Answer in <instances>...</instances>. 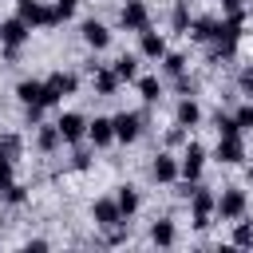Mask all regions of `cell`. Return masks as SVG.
Returning <instances> with one entry per match:
<instances>
[{"mask_svg":"<svg viewBox=\"0 0 253 253\" xmlns=\"http://www.w3.org/2000/svg\"><path fill=\"white\" fill-rule=\"evenodd\" d=\"M138 95H142L146 103H158V99H162V83H158L154 75H142V79H138Z\"/></svg>","mask_w":253,"mask_h":253,"instance_id":"obj_24","label":"cell"},{"mask_svg":"<svg viewBox=\"0 0 253 253\" xmlns=\"http://www.w3.org/2000/svg\"><path fill=\"white\" fill-rule=\"evenodd\" d=\"M213 126H217V134H241L237 119H233V115H225V111H217V115H213Z\"/></svg>","mask_w":253,"mask_h":253,"instance_id":"obj_28","label":"cell"},{"mask_svg":"<svg viewBox=\"0 0 253 253\" xmlns=\"http://www.w3.org/2000/svg\"><path fill=\"white\" fill-rule=\"evenodd\" d=\"M71 166H75V170H91V154H87V150H75V154H71Z\"/></svg>","mask_w":253,"mask_h":253,"instance_id":"obj_35","label":"cell"},{"mask_svg":"<svg viewBox=\"0 0 253 253\" xmlns=\"http://www.w3.org/2000/svg\"><path fill=\"white\" fill-rule=\"evenodd\" d=\"M119 24H123L126 32H146V28H150V8H146V0H126Z\"/></svg>","mask_w":253,"mask_h":253,"instance_id":"obj_4","label":"cell"},{"mask_svg":"<svg viewBox=\"0 0 253 253\" xmlns=\"http://www.w3.org/2000/svg\"><path fill=\"white\" fill-rule=\"evenodd\" d=\"M241 158H245V142H241V134H217V162L233 166V162H241Z\"/></svg>","mask_w":253,"mask_h":253,"instance_id":"obj_11","label":"cell"},{"mask_svg":"<svg viewBox=\"0 0 253 253\" xmlns=\"http://www.w3.org/2000/svg\"><path fill=\"white\" fill-rule=\"evenodd\" d=\"M202 166H206V146H202V142H190V146L182 150V162H178L182 178H186V182H198V178H202Z\"/></svg>","mask_w":253,"mask_h":253,"instance_id":"obj_5","label":"cell"},{"mask_svg":"<svg viewBox=\"0 0 253 253\" xmlns=\"http://www.w3.org/2000/svg\"><path fill=\"white\" fill-rule=\"evenodd\" d=\"M91 217H95V225H99V229L123 225V210H119V202H115V198H99V202L91 206Z\"/></svg>","mask_w":253,"mask_h":253,"instance_id":"obj_8","label":"cell"},{"mask_svg":"<svg viewBox=\"0 0 253 253\" xmlns=\"http://www.w3.org/2000/svg\"><path fill=\"white\" fill-rule=\"evenodd\" d=\"M47 87H51V91H55V95L63 99V95H75V87H79V79H75L71 71H55V75L47 79Z\"/></svg>","mask_w":253,"mask_h":253,"instance_id":"obj_18","label":"cell"},{"mask_svg":"<svg viewBox=\"0 0 253 253\" xmlns=\"http://www.w3.org/2000/svg\"><path fill=\"white\" fill-rule=\"evenodd\" d=\"M91 75H95V95H115L119 91V75H115V67H91Z\"/></svg>","mask_w":253,"mask_h":253,"instance_id":"obj_15","label":"cell"},{"mask_svg":"<svg viewBox=\"0 0 253 253\" xmlns=\"http://www.w3.org/2000/svg\"><path fill=\"white\" fill-rule=\"evenodd\" d=\"M190 213H194V229H210V221H213V213H217V198L198 186V190L190 194Z\"/></svg>","mask_w":253,"mask_h":253,"instance_id":"obj_3","label":"cell"},{"mask_svg":"<svg viewBox=\"0 0 253 253\" xmlns=\"http://www.w3.org/2000/svg\"><path fill=\"white\" fill-rule=\"evenodd\" d=\"M249 178H253V162H249Z\"/></svg>","mask_w":253,"mask_h":253,"instance_id":"obj_38","label":"cell"},{"mask_svg":"<svg viewBox=\"0 0 253 253\" xmlns=\"http://www.w3.org/2000/svg\"><path fill=\"white\" fill-rule=\"evenodd\" d=\"M0 150H4L8 158H16V154H20V138H16V134H0Z\"/></svg>","mask_w":253,"mask_h":253,"instance_id":"obj_32","label":"cell"},{"mask_svg":"<svg viewBox=\"0 0 253 253\" xmlns=\"http://www.w3.org/2000/svg\"><path fill=\"white\" fill-rule=\"evenodd\" d=\"M237 87H241L245 95H253V67H245V71L237 75Z\"/></svg>","mask_w":253,"mask_h":253,"instance_id":"obj_36","label":"cell"},{"mask_svg":"<svg viewBox=\"0 0 253 253\" xmlns=\"http://www.w3.org/2000/svg\"><path fill=\"white\" fill-rule=\"evenodd\" d=\"M166 142H170V146H178V142H186V130H182V123H178V126H174V130L166 134Z\"/></svg>","mask_w":253,"mask_h":253,"instance_id":"obj_37","label":"cell"},{"mask_svg":"<svg viewBox=\"0 0 253 253\" xmlns=\"http://www.w3.org/2000/svg\"><path fill=\"white\" fill-rule=\"evenodd\" d=\"M174 237H178V233H174V221H170V217H162V221L150 225V241H154V245H174Z\"/></svg>","mask_w":253,"mask_h":253,"instance_id":"obj_21","label":"cell"},{"mask_svg":"<svg viewBox=\"0 0 253 253\" xmlns=\"http://www.w3.org/2000/svg\"><path fill=\"white\" fill-rule=\"evenodd\" d=\"M142 126H146V119H142L138 111H123V115H115V138H119V142H134V138L142 134Z\"/></svg>","mask_w":253,"mask_h":253,"instance_id":"obj_7","label":"cell"},{"mask_svg":"<svg viewBox=\"0 0 253 253\" xmlns=\"http://www.w3.org/2000/svg\"><path fill=\"white\" fill-rule=\"evenodd\" d=\"M0 202H8V206H24V202H28V190H24L20 182H8V186L0 190Z\"/></svg>","mask_w":253,"mask_h":253,"instance_id":"obj_25","label":"cell"},{"mask_svg":"<svg viewBox=\"0 0 253 253\" xmlns=\"http://www.w3.org/2000/svg\"><path fill=\"white\" fill-rule=\"evenodd\" d=\"M178 158H170V154H158L154 158V166H150V178L154 182H162V186H170V182H178Z\"/></svg>","mask_w":253,"mask_h":253,"instance_id":"obj_12","label":"cell"},{"mask_svg":"<svg viewBox=\"0 0 253 253\" xmlns=\"http://www.w3.org/2000/svg\"><path fill=\"white\" fill-rule=\"evenodd\" d=\"M170 24H174V32H190V8H186V0H178V4H174Z\"/></svg>","mask_w":253,"mask_h":253,"instance_id":"obj_27","label":"cell"},{"mask_svg":"<svg viewBox=\"0 0 253 253\" xmlns=\"http://www.w3.org/2000/svg\"><path fill=\"white\" fill-rule=\"evenodd\" d=\"M221 8H225L229 20H245V4L241 0H221Z\"/></svg>","mask_w":253,"mask_h":253,"instance_id":"obj_33","label":"cell"},{"mask_svg":"<svg viewBox=\"0 0 253 253\" xmlns=\"http://www.w3.org/2000/svg\"><path fill=\"white\" fill-rule=\"evenodd\" d=\"M217 24H221V20H213V16H198V20L190 24V36H194L198 43H213V36H217Z\"/></svg>","mask_w":253,"mask_h":253,"instance_id":"obj_16","label":"cell"},{"mask_svg":"<svg viewBox=\"0 0 253 253\" xmlns=\"http://www.w3.org/2000/svg\"><path fill=\"white\" fill-rule=\"evenodd\" d=\"M115 202H119V210H123V217H130V213L138 210V194H134V186H119V194H115Z\"/></svg>","mask_w":253,"mask_h":253,"instance_id":"obj_22","label":"cell"},{"mask_svg":"<svg viewBox=\"0 0 253 253\" xmlns=\"http://www.w3.org/2000/svg\"><path fill=\"white\" fill-rule=\"evenodd\" d=\"M16 95H20L24 107H55V103H59V95L47 87V79H43V83H40V79H24V83L16 87Z\"/></svg>","mask_w":253,"mask_h":253,"instance_id":"obj_2","label":"cell"},{"mask_svg":"<svg viewBox=\"0 0 253 253\" xmlns=\"http://www.w3.org/2000/svg\"><path fill=\"white\" fill-rule=\"evenodd\" d=\"M12 162H16V158H8V154L0 150V190H4L8 182H12Z\"/></svg>","mask_w":253,"mask_h":253,"instance_id":"obj_34","label":"cell"},{"mask_svg":"<svg viewBox=\"0 0 253 253\" xmlns=\"http://www.w3.org/2000/svg\"><path fill=\"white\" fill-rule=\"evenodd\" d=\"M79 36H83V43H87V47H95V51L111 43V32H107V24H99V20H87V24L79 28Z\"/></svg>","mask_w":253,"mask_h":253,"instance_id":"obj_13","label":"cell"},{"mask_svg":"<svg viewBox=\"0 0 253 253\" xmlns=\"http://www.w3.org/2000/svg\"><path fill=\"white\" fill-rule=\"evenodd\" d=\"M174 115H178V123H182V126H198V123H202V107H198L194 99H182Z\"/></svg>","mask_w":253,"mask_h":253,"instance_id":"obj_20","label":"cell"},{"mask_svg":"<svg viewBox=\"0 0 253 253\" xmlns=\"http://www.w3.org/2000/svg\"><path fill=\"white\" fill-rule=\"evenodd\" d=\"M55 126H59V134H63V142H79V138L87 134V119H83L79 111H63Z\"/></svg>","mask_w":253,"mask_h":253,"instance_id":"obj_10","label":"cell"},{"mask_svg":"<svg viewBox=\"0 0 253 253\" xmlns=\"http://www.w3.org/2000/svg\"><path fill=\"white\" fill-rule=\"evenodd\" d=\"M138 36H142V43H138V47H142V55H146V59H162V55H166V40H162L158 32H150V28H146V32H138Z\"/></svg>","mask_w":253,"mask_h":253,"instance_id":"obj_17","label":"cell"},{"mask_svg":"<svg viewBox=\"0 0 253 253\" xmlns=\"http://www.w3.org/2000/svg\"><path fill=\"white\" fill-rule=\"evenodd\" d=\"M59 142H63V134H59V126H55V123H51V126H40V134H36V146H40L43 154L59 150Z\"/></svg>","mask_w":253,"mask_h":253,"instance_id":"obj_19","label":"cell"},{"mask_svg":"<svg viewBox=\"0 0 253 253\" xmlns=\"http://www.w3.org/2000/svg\"><path fill=\"white\" fill-rule=\"evenodd\" d=\"M75 8H79V0H55V4H51V24L71 20V16H75Z\"/></svg>","mask_w":253,"mask_h":253,"instance_id":"obj_26","label":"cell"},{"mask_svg":"<svg viewBox=\"0 0 253 253\" xmlns=\"http://www.w3.org/2000/svg\"><path fill=\"white\" fill-rule=\"evenodd\" d=\"M87 138L95 142V146H107V142H115V119H91L87 123Z\"/></svg>","mask_w":253,"mask_h":253,"instance_id":"obj_14","label":"cell"},{"mask_svg":"<svg viewBox=\"0 0 253 253\" xmlns=\"http://www.w3.org/2000/svg\"><path fill=\"white\" fill-rule=\"evenodd\" d=\"M162 71H166L170 79L186 75V55H178V51H166V55H162Z\"/></svg>","mask_w":253,"mask_h":253,"instance_id":"obj_23","label":"cell"},{"mask_svg":"<svg viewBox=\"0 0 253 253\" xmlns=\"http://www.w3.org/2000/svg\"><path fill=\"white\" fill-rule=\"evenodd\" d=\"M233 245H253V225H249V221H241V225L233 229Z\"/></svg>","mask_w":253,"mask_h":253,"instance_id":"obj_30","label":"cell"},{"mask_svg":"<svg viewBox=\"0 0 253 253\" xmlns=\"http://www.w3.org/2000/svg\"><path fill=\"white\" fill-rule=\"evenodd\" d=\"M16 16H20L28 28H47V24H51V8L40 4V0H16Z\"/></svg>","mask_w":253,"mask_h":253,"instance_id":"obj_6","label":"cell"},{"mask_svg":"<svg viewBox=\"0 0 253 253\" xmlns=\"http://www.w3.org/2000/svg\"><path fill=\"white\" fill-rule=\"evenodd\" d=\"M245 190H225L221 198H217V213H221V221H237L241 213H245Z\"/></svg>","mask_w":253,"mask_h":253,"instance_id":"obj_9","label":"cell"},{"mask_svg":"<svg viewBox=\"0 0 253 253\" xmlns=\"http://www.w3.org/2000/svg\"><path fill=\"white\" fill-rule=\"evenodd\" d=\"M115 75L126 83V79H138V67H134V59L130 55H123V59H115Z\"/></svg>","mask_w":253,"mask_h":253,"instance_id":"obj_29","label":"cell"},{"mask_svg":"<svg viewBox=\"0 0 253 253\" xmlns=\"http://www.w3.org/2000/svg\"><path fill=\"white\" fill-rule=\"evenodd\" d=\"M28 36H32V28H28V24L20 20V16L4 20V24H0V47H4V55H8V59H16Z\"/></svg>","mask_w":253,"mask_h":253,"instance_id":"obj_1","label":"cell"},{"mask_svg":"<svg viewBox=\"0 0 253 253\" xmlns=\"http://www.w3.org/2000/svg\"><path fill=\"white\" fill-rule=\"evenodd\" d=\"M233 119H237V126H241V130H253V103H245Z\"/></svg>","mask_w":253,"mask_h":253,"instance_id":"obj_31","label":"cell"}]
</instances>
